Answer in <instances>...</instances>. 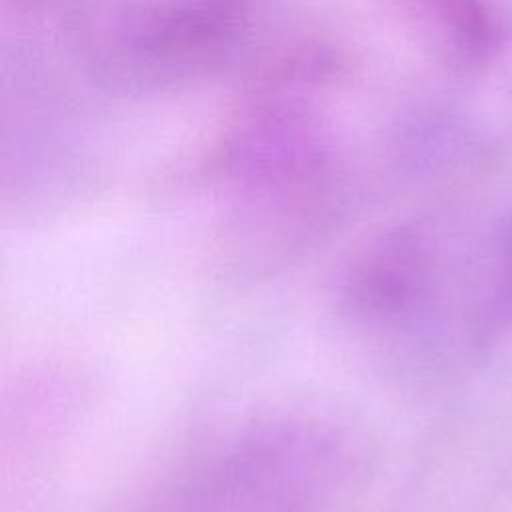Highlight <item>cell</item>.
I'll use <instances>...</instances> for the list:
<instances>
[{
	"mask_svg": "<svg viewBox=\"0 0 512 512\" xmlns=\"http://www.w3.org/2000/svg\"><path fill=\"white\" fill-rule=\"evenodd\" d=\"M458 58H484L494 46L492 22L478 0H408Z\"/></svg>",
	"mask_w": 512,
	"mask_h": 512,
	"instance_id": "cell-1",
	"label": "cell"
}]
</instances>
